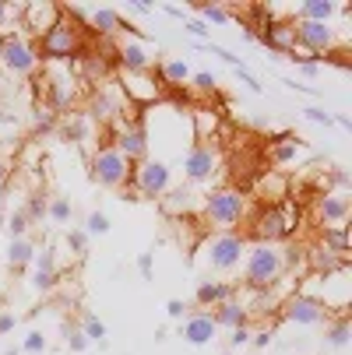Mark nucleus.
<instances>
[{
  "label": "nucleus",
  "instance_id": "nucleus-16",
  "mask_svg": "<svg viewBox=\"0 0 352 355\" xmlns=\"http://www.w3.org/2000/svg\"><path fill=\"white\" fill-rule=\"evenodd\" d=\"M110 148H117L127 162H141V159H148V137H144L141 120H134V123L117 120V123H113V144H110Z\"/></svg>",
  "mask_w": 352,
  "mask_h": 355
},
{
  "label": "nucleus",
  "instance_id": "nucleus-30",
  "mask_svg": "<svg viewBox=\"0 0 352 355\" xmlns=\"http://www.w3.org/2000/svg\"><path fill=\"white\" fill-rule=\"evenodd\" d=\"M321 246H324V250H331V253H338V257H345V253H349V246H352V239H349V229H345V225L324 229V232H321Z\"/></svg>",
  "mask_w": 352,
  "mask_h": 355
},
{
  "label": "nucleus",
  "instance_id": "nucleus-6",
  "mask_svg": "<svg viewBox=\"0 0 352 355\" xmlns=\"http://www.w3.org/2000/svg\"><path fill=\"white\" fill-rule=\"evenodd\" d=\"M246 253V236L243 232H215L205 239V250H201V257L212 271H236L240 261Z\"/></svg>",
  "mask_w": 352,
  "mask_h": 355
},
{
  "label": "nucleus",
  "instance_id": "nucleus-53",
  "mask_svg": "<svg viewBox=\"0 0 352 355\" xmlns=\"http://www.w3.org/2000/svg\"><path fill=\"white\" fill-rule=\"evenodd\" d=\"M229 345H233V348L250 345V327H236V331H233V338H229Z\"/></svg>",
  "mask_w": 352,
  "mask_h": 355
},
{
  "label": "nucleus",
  "instance_id": "nucleus-49",
  "mask_svg": "<svg viewBox=\"0 0 352 355\" xmlns=\"http://www.w3.org/2000/svg\"><path fill=\"white\" fill-rule=\"evenodd\" d=\"M233 74H236V78H240L250 92H261V81H258L254 74H250V67H246V64H236V67H233Z\"/></svg>",
  "mask_w": 352,
  "mask_h": 355
},
{
  "label": "nucleus",
  "instance_id": "nucleus-47",
  "mask_svg": "<svg viewBox=\"0 0 352 355\" xmlns=\"http://www.w3.org/2000/svg\"><path fill=\"white\" fill-rule=\"evenodd\" d=\"M303 116H307V120H314V123H321V127H335L331 113H328V110H321V106H303Z\"/></svg>",
  "mask_w": 352,
  "mask_h": 355
},
{
  "label": "nucleus",
  "instance_id": "nucleus-29",
  "mask_svg": "<svg viewBox=\"0 0 352 355\" xmlns=\"http://www.w3.org/2000/svg\"><path fill=\"white\" fill-rule=\"evenodd\" d=\"M258 197L268 200V205H282V197H285V180L275 176V173H271V176H261V180H258ZM268 205H265V208H268Z\"/></svg>",
  "mask_w": 352,
  "mask_h": 355
},
{
  "label": "nucleus",
  "instance_id": "nucleus-61",
  "mask_svg": "<svg viewBox=\"0 0 352 355\" xmlns=\"http://www.w3.org/2000/svg\"><path fill=\"white\" fill-rule=\"evenodd\" d=\"M226 355H233V352H226Z\"/></svg>",
  "mask_w": 352,
  "mask_h": 355
},
{
  "label": "nucleus",
  "instance_id": "nucleus-3",
  "mask_svg": "<svg viewBox=\"0 0 352 355\" xmlns=\"http://www.w3.org/2000/svg\"><path fill=\"white\" fill-rule=\"evenodd\" d=\"M39 64H42L39 46L22 28H11L0 35V71H8L15 78H32L39 71Z\"/></svg>",
  "mask_w": 352,
  "mask_h": 355
},
{
  "label": "nucleus",
  "instance_id": "nucleus-31",
  "mask_svg": "<svg viewBox=\"0 0 352 355\" xmlns=\"http://www.w3.org/2000/svg\"><path fill=\"white\" fill-rule=\"evenodd\" d=\"M194 120H197V123H190L194 141H208V134H215V130H219V113H215V110H197V113H194Z\"/></svg>",
  "mask_w": 352,
  "mask_h": 355
},
{
  "label": "nucleus",
  "instance_id": "nucleus-4",
  "mask_svg": "<svg viewBox=\"0 0 352 355\" xmlns=\"http://www.w3.org/2000/svg\"><path fill=\"white\" fill-rule=\"evenodd\" d=\"M39 46V57L49 60V64H60V60H74L81 57V46H85V35H81V25L71 21L67 15L49 28L42 39H35Z\"/></svg>",
  "mask_w": 352,
  "mask_h": 355
},
{
  "label": "nucleus",
  "instance_id": "nucleus-59",
  "mask_svg": "<svg viewBox=\"0 0 352 355\" xmlns=\"http://www.w3.org/2000/svg\"><path fill=\"white\" fill-rule=\"evenodd\" d=\"M0 183H8V162L0 159Z\"/></svg>",
  "mask_w": 352,
  "mask_h": 355
},
{
  "label": "nucleus",
  "instance_id": "nucleus-44",
  "mask_svg": "<svg viewBox=\"0 0 352 355\" xmlns=\"http://www.w3.org/2000/svg\"><path fill=\"white\" fill-rule=\"evenodd\" d=\"M137 275H141L144 282L156 278V257H152V250H144L141 257H137Z\"/></svg>",
  "mask_w": 352,
  "mask_h": 355
},
{
  "label": "nucleus",
  "instance_id": "nucleus-21",
  "mask_svg": "<svg viewBox=\"0 0 352 355\" xmlns=\"http://www.w3.org/2000/svg\"><path fill=\"white\" fill-rule=\"evenodd\" d=\"M57 278H60V271H57V253L53 250H35V257H32V288L35 292H53V285H57Z\"/></svg>",
  "mask_w": 352,
  "mask_h": 355
},
{
  "label": "nucleus",
  "instance_id": "nucleus-18",
  "mask_svg": "<svg viewBox=\"0 0 352 355\" xmlns=\"http://www.w3.org/2000/svg\"><path fill=\"white\" fill-rule=\"evenodd\" d=\"M258 42L268 46L271 53H292L296 49V32H292V21L285 18H265V28L258 32Z\"/></svg>",
  "mask_w": 352,
  "mask_h": 355
},
{
  "label": "nucleus",
  "instance_id": "nucleus-41",
  "mask_svg": "<svg viewBox=\"0 0 352 355\" xmlns=\"http://www.w3.org/2000/svg\"><path fill=\"white\" fill-rule=\"evenodd\" d=\"M64 338H67V348H71V352H85V348H88V338H85L81 327H74L71 320H64Z\"/></svg>",
  "mask_w": 352,
  "mask_h": 355
},
{
  "label": "nucleus",
  "instance_id": "nucleus-54",
  "mask_svg": "<svg viewBox=\"0 0 352 355\" xmlns=\"http://www.w3.org/2000/svg\"><path fill=\"white\" fill-rule=\"evenodd\" d=\"M299 74H303V78H317L321 74V67H317V60H299Z\"/></svg>",
  "mask_w": 352,
  "mask_h": 355
},
{
  "label": "nucleus",
  "instance_id": "nucleus-25",
  "mask_svg": "<svg viewBox=\"0 0 352 355\" xmlns=\"http://www.w3.org/2000/svg\"><path fill=\"white\" fill-rule=\"evenodd\" d=\"M208 313H212L215 327H229V331L246 327V320H250V310L243 306L240 299H226V302H219V306H212Z\"/></svg>",
  "mask_w": 352,
  "mask_h": 355
},
{
  "label": "nucleus",
  "instance_id": "nucleus-34",
  "mask_svg": "<svg viewBox=\"0 0 352 355\" xmlns=\"http://www.w3.org/2000/svg\"><path fill=\"white\" fill-rule=\"evenodd\" d=\"M110 229H113V222H110L106 211H88L85 215V236H106Z\"/></svg>",
  "mask_w": 352,
  "mask_h": 355
},
{
  "label": "nucleus",
  "instance_id": "nucleus-46",
  "mask_svg": "<svg viewBox=\"0 0 352 355\" xmlns=\"http://www.w3.org/2000/svg\"><path fill=\"white\" fill-rule=\"evenodd\" d=\"M25 215H28V222H42L46 218V197H32L25 205Z\"/></svg>",
  "mask_w": 352,
  "mask_h": 355
},
{
  "label": "nucleus",
  "instance_id": "nucleus-10",
  "mask_svg": "<svg viewBox=\"0 0 352 355\" xmlns=\"http://www.w3.org/2000/svg\"><path fill=\"white\" fill-rule=\"evenodd\" d=\"M219 173V148L212 141H194L183 155V176L190 187H201L208 183L212 176Z\"/></svg>",
  "mask_w": 352,
  "mask_h": 355
},
{
  "label": "nucleus",
  "instance_id": "nucleus-28",
  "mask_svg": "<svg viewBox=\"0 0 352 355\" xmlns=\"http://www.w3.org/2000/svg\"><path fill=\"white\" fill-rule=\"evenodd\" d=\"M349 338H352V324H349V317H331V320L324 324V345H331V348H345Z\"/></svg>",
  "mask_w": 352,
  "mask_h": 355
},
{
  "label": "nucleus",
  "instance_id": "nucleus-27",
  "mask_svg": "<svg viewBox=\"0 0 352 355\" xmlns=\"http://www.w3.org/2000/svg\"><path fill=\"white\" fill-rule=\"evenodd\" d=\"M35 239H11L8 243V264H11V271H25V268H32V257H35Z\"/></svg>",
  "mask_w": 352,
  "mask_h": 355
},
{
  "label": "nucleus",
  "instance_id": "nucleus-51",
  "mask_svg": "<svg viewBox=\"0 0 352 355\" xmlns=\"http://www.w3.org/2000/svg\"><path fill=\"white\" fill-rule=\"evenodd\" d=\"M166 313H169L173 320L187 317V302H183V299H169V302H166Z\"/></svg>",
  "mask_w": 352,
  "mask_h": 355
},
{
  "label": "nucleus",
  "instance_id": "nucleus-50",
  "mask_svg": "<svg viewBox=\"0 0 352 355\" xmlns=\"http://www.w3.org/2000/svg\"><path fill=\"white\" fill-rule=\"evenodd\" d=\"M127 15H152L156 11V4H152V0H127Z\"/></svg>",
  "mask_w": 352,
  "mask_h": 355
},
{
  "label": "nucleus",
  "instance_id": "nucleus-56",
  "mask_svg": "<svg viewBox=\"0 0 352 355\" xmlns=\"http://www.w3.org/2000/svg\"><path fill=\"white\" fill-rule=\"evenodd\" d=\"M183 25H187V28H190L194 35H208V25H205V21H194V18H187Z\"/></svg>",
  "mask_w": 352,
  "mask_h": 355
},
{
  "label": "nucleus",
  "instance_id": "nucleus-37",
  "mask_svg": "<svg viewBox=\"0 0 352 355\" xmlns=\"http://www.w3.org/2000/svg\"><path fill=\"white\" fill-rule=\"evenodd\" d=\"M28 225H32V222H28L25 208H15V211L8 215V236H11V239H25V236H28Z\"/></svg>",
  "mask_w": 352,
  "mask_h": 355
},
{
  "label": "nucleus",
  "instance_id": "nucleus-15",
  "mask_svg": "<svg viewBox=\"0 0 352 355\" xmlns=\"http://www.w3.org/2000/svg\"><path fill=\"white\" fill-rule=\"evenodd\" d=\"M282 205H285V200H282ZM282 205H271V208H261V211H258L254 225H250V236H254V243H275V239L289 236L292 215H289V208H282Z\"/></svg>",
  "mask_w": 352,
  "mask_h": 355
},
{
  "label": "nucleus",
  "instance_id": "nucleus-36",
  "mask_svg": "<svg viewBox=\"0 0 352 355\" xmlns=\"http://www.w3.org/2000/svg\"><path fill=\"white\" fill-rule=\"evenodd\" d=\"M190 197H194L190 187H187V190H176V193H166V205H162V208H166L169 215H180V211L187 215V211L194 208V205H190Z\"/></svg>",
  "mask_w": 352,
  "mask_h": 355
},
{
  "label": "nucleus",
  "instance_id": "nucleus-62",
  "mask_svg": "<svg viewBox=\"0 0 352 355\" xmlns=\"http://www.w3.org/2000/svg\"><path fill=\"white\" fill-rule=\"evenodd\" d=\"M0 299H4V295H0Z\"/></svg>",
  "mask_w": 352,
  "mask_h": 355
},
{
  "label": "nucleus",
  "instance_id": "nucleus-13",
  "mask_svg": "<svg viewBox=\"0 0 352 355\" xmlns=\"http://www.w3.org/2000/svg\"><path fill=\"white\" fill-rule=\"evenodd\" d=\"M278 317H282L285 324H296V327H317V324H328V320H331V317L317 306V302H314L310 295H303V292L285 295Z\"/></svg>",
  "mask_w": 352,
  "mask_h": 355
},
{
  "label": "nucleus",
  "instance_id": "nucleus-20",
  "mask_svg": "<svg viewBox=\"0 0 352 355\" xmlns=\"http://www.w3.org/2000/svg\"><path fill=\"white\" fill-rule=\"evenodd\" d=\"M215 320H212V313L208 310H197V313H190L187 320H183V327H180V338L187 341V345H194V348H201V345H212L215 341Z\"/></svg>",
  "mask_w": 352,
  "mask_h": 355
},
{
  "label": "nucleus",
  "instance_id": "nucleus-33",
  "mask_svg": "<svg viewBox=\"0 0 352 355\" xmlns=\"http://www.w3.org/2000/svg\"><path fill=\"white\" fill-rule=\"evenodd\" d=\"M32 127H35L39 134H49V130L57 127V110L46 106V103H39V106L32 110Z\"/></svg>",
  "mask_w": 352,
  "mask_h": 355
},
{
  "label": "nucleus",
  "instance_id": "nucleus-38",
  "mask_svg": "<svg viewBox=\"0 0 352 355\" xmlns=\"http://www.w3.org/2000/svg\"><path fill=\"white\" fill-rule=\"evenodd\" d=\"M197 11H201V18H205V25H229L233 21V15L222 4H197Z\"/></svg>",
  "mask_w": 352,
  "mask_h": 355
},
{
  "label": "nucleus",
  "instance_id": "nucleus-2",
  "mask_svg": "<svg viewBox=\"0 0 352 355\" xmlns=\"http://www.w3.org/2000/svg\"><path fill=\"white\" fill-rule=\"evenodd\" d=\"M246 211H250V200L236 187H219L201 200V215H205V222L215 225V229H236L246 218Z\"/></svg>",
  "mask_w": 352,
  "mask_h": 355
},
{
  "label": "nucleus",
  "instance_id": "nucleus-9",
  "mask_svg": "<svg viewBox=\"0 0 352 355\" xmlns=\"http://www.w3.org/2000/svg\"><path fill=\"white\" fill-rule=\"evenodd\" d=\"M131 169H134V162H127L117 148H99V151H92V159H88V173H92V180L99 183V187H124L127 180H131Z\"/></svg>",
  "mask_w": 352,
  "mask_h": 355
},
{
  "label": "nucleus",
  "instance_id": "nucleus-60",
  "mask_svg": "<svg viewBox=\"0 0 352 355\" xmlns=\"http://www.w3.org/2000/svg\"><path fill=\"white\" fill-rule=\"evenodd\" d=\"M4 355H22V348H8V352H4Z\"/></svg>",
  "mask_w": 352,
  "mask_h": 355
},
{
  "label": "nucleus",
  "instance_id": "nucleus-57",
  "mask_svg": "<svg viewBox=\"0 0 352 355\" xmlns=\"http://www.w3.org/2000/svg\"><path fill=\"white\" fill-rule=\"evenodd\" d=\"M331 120H335L342 130H349V134H352V120H349V113H331Z\"/></svg>",
  "mask_w": 352,
  "mask_h": 355
},
{
  "label": "nucleus",
  "instance_id": "nucleus-42",
  "mask_svg": "<svg viewBox=\"0 0 352 355\" xmlns=\"http://www.w3.org/2000/svg\"><path fill=\"white\" fill-rule=\"evenodd\" d=\"M64 243H67L71 253H78V257H85V253H88V236H85V229H71V232L64 236Z\"/></svg>",
  "mask_w": 352,
  "mask_h": 355
},
{
  "label": "nucleus",
  "instance_id": "nucleus-24",
  "mask_svg": "<svg viewBox=\"0 0 352 355\" xmlns=\"http://www.w3.org/2000/svg\"><path fill=\"white\" fill-rule=\"evenodd\" d=\"M152 74H156V81H159L162 88H180V85L194 74V67H190L183 57H166V60H159V64L152 67Z\"/></svg>",
  "mask_w": 352,
  "mask_h": 355
},
{
  "label": "nucleus",
  "instance_id": "nucleus-52",
  "mask_svg": "<svg viewBox=\"0 0 352 355\" xmlns=\"http://www.w3.org/2000/svg\"><path fill=\"white\" fill-rule=\"evenodd\" d=\"M271 338H275V331L268 327V331H258V334H250V345H254V348H268V345H271Z\"/></svg>",
  "mask_w": 352,
  "mask_h": 355
},
{
  "label": "nucleus",
  "instance_id": "nucleus-40",
  "mask_svg": "<svg viewBox=\"0 0 352 355\" xmlns=\"http://www.w3.org/2000/svg\"><path fill=\"white\" fill-rule=\"evenodd\" d=\"M11 18L22 21V4H8V0H0V35L11 32Z\"/></svg>",
  "mask_w": 352,
  "mask_h": 355
},
{
  "label": "nucleus",
  "instance_id": "nucleus-48",
  "mask_svg": "<svg viewBox=\"0 0 352 355\" xmlns=\"http://www.w3.org/2000/svg\"><path fill=\"white\" fill-rule=\"evenodd\" d=\"M194 78V85L201 88V92H215L219 88V78L212 74V71H197V74H190Z\"/></svg>",
  "mask_w": 352,
  "mask_h": 355
},
{
  "label": "nucleus",
  "instance_id": "nucleus-1",
  "mask_svg": "<svg viewBox=\"0 0 352 355\" xmlns=\"http://www.w3.org/2000/svg\"><path fill=\"white\" fill-rule=\"evenodd\" d=\"M285 268H289V253L278 243H254L243 253V282L258 292L278 285Z\"/></svg>",
  "mask_w": 352,
  "mask_h": 355
},
{
  "label": "nucleus",
  "instance_id": "nucleus-55",
  "mask_svg": "<svg viewBox=\"0 0 352 355\" xmlns=\"http://www.w3.org/2000/svg\"><path fill=\"white\" fill-rule=\"evenodd\" d=\"M15 324H18V317H15V313H0V338L11 334V331H15Z\"/></svg>",
  "mask_w": 352,
  "mask_h": 355
},
{
  "label": "nucleus",
  "instance_id": "nucleus-7",
  "mask_svg": "<svg viewBox=\"0 0 352 355\" xmlns=\"http://www.w3.org/2000/svg\"><path fill=\"white\" fill-rule=\"evenodd\" d=\"M81 81L71 71V64H46V78H42V92H46V106H53L57 113H64L67 106L78 103Z\"/></svg>",
  "mask_w": 352,
  "mask_h": 355
},
{
  "label": "nucleus",
  "instance_id": "nucleus-39",
  "mask_svg": "<svg viewBox=\"0 0 352 355\" xmlns=\"http://www.w3.org/2000/svg\"><path fill=\"white\" fill-rule=\"evenodd\" d=\"M81 334H85L88 341H106V324L99 320L95 313H85V317H81Z\"/></svg>",
  "mask_w": 352,
  "mask_h": 355
},
{
  "label": "nucleus",
  "instance_id": "nucleus-26",
  "mask_svg": "<svg viewBox=\"0 0 352 355\" xmlns=\"http://www.w3.org/2000/svg\"><path fill=\"white\" fill-rule=\"evenodd\" d=\"M236 288H240V285H229V282H215V278H208V282H201V285H197L194 299H197L205 310H212V306H219V302H226V299H236Z\"/></svg>",
  "mask_w": 352,
  "mask_h": 355
},
{
  "label": "nucleus",
  "instance_id": "nucleus-58",
  "mask_svg": "<svg viewBox=\"0 0 352 355\" xmlns=\"http://www.w3.org/2000/svg\"><path fill=\"white\" fill-rule=\"evenodd\" d=\"M162 11H166L169 18H176V21H187V15H183V11H180L176 4H162Z\"/></svg>",
  "mask_w": 352,
  "mask_h": 355
},
{
  "label": "nucleus",
  "instance_id": "nucleus-23",
  "mask_svg": "<svg viewBox=\"0 0 352 355\" xmlns=\"http://www.w3.org/2000/svg\"><path fill=\"white\" fill-rule=\"evenodd\" d=\"M85 21L92 25V32H99L103 39H117L120 28H124V15H120L117 8H106V4L92 8V11L85 15Z\"/></svg>",
  "mask_w": 352,
  "mask_h": 355
},
{
  "label": "nucleus",
  "instance_id": "nucleus-17",
  "mask_svg": "<svg viewBox=\"0 0 352 355\" xmlns=\"http://www.w3.org/2000/svg\"><path fill=\"white\" fill-rule=\"evenodd\" d=\"M124 106H127V98H124V92L120 88H99L92 98H88V120L95 123H117L120 120V113H124Z\"/></svg>",
  "mask_w": 352,
  "mask_h": 355
},
{
  "label": "nucleus",
  "instance_id": "nucleus-22",
  "mask_svg": "<svg viewBox=\"0 0 352 355\" xmlns=\"http://www.w3.org/2000/svg\"><path fill=\"white\" fill-rule=\"evenodd\" d=\"M292 15L296 21H328L335 15H349V4H338V0H299V4H292Z\"/></svg>",
  "mask_w": 352,
  "mask_h": 355
},
{
  "label": "nucleus",
  "instance_id": "nucleus-19",
  "mask_svg": "<svg viewBox=\"0 0 352 355\" xmlns=\"http://www.w3.org/2000/svg\"><path fill=\"white\" fill-rule=\"evenodd\" d=\"M349 211H352L349 193H324V197H317V205H314V215H317V222L324 229L345 225L349 222Z\"/></svg>",
  "mask_w": 352,
  "mask_h": 355
},
{
  "label": "nucleus",
  "instance_id": "nucleus-45",
  "mask_svg": "<svg viewBox=\"0 0 352 355\" xmlns=\"http://www.w3.org/2000/svg\"><path fill=\"white\" fill-rule=\"evenodd\" d=\"M282 85L292 88V92H299V95H310V98H321V95H324V92H317L314 85H303V81H296V78H289V74H282Z\"/></svg>",
  "mask_w": 352,
  "mask_h": 355
},
{
  "label": "nucleus",
  "instance_id": "nucleus-8",
  "mask_svg": "<svg viewBox=\"0 0 352 355\" xmlns=\"http://www.w3.org/2000/svg\"><path fill=\"white\" fill-rule=\"evenodd\" d=\"M120 32L134 35V39H120V42H117V60H120V71L148 74V71L156 67V49H159V46H152V39L141 35L137 28H131V25H127V18H124V28H120Z\"/></svg>",
  "mask_w": 352,
  "mask_h": 355
},
{
  "label": "nucleus",
  "instance_id": "nucleus-11",
  "mask_svg": "<svg viewBox=\"0 0 352 355\" xmlns=\"http://www.w3.org/2000/svg\"><path fill=\"white\" fill-rule=\"evenodd\" d=\"M292 32H296V46H303L307 53H314L317 60L331 57L338 39H342L335 32V25H328V21H292Z\"/></svg>",
  "mask_w": 352,
  "mask_h": 355
},
{
  "label": "nucleus",
  "instance_id": "nucleus-35",
  "mask_svg": "<svg viewBox=\"0 0 352 355\" xmlns=\"http://www.w3.org/2000/svg\"><path fill=\"white\" fill-rule=\"evenodd\" d=\"M74 215V205L64 197H53V200H46V218H53V222H71Z\"/></svg>",
  "mask_w": 352,
  "mask_h": 355
},
{
  "label": "nucleus",
  "instance_id": "nucleus-12",
  "mask_svg": "<svg viewBox=\"0 0 352 355\" xmlns=\"http://www.w3.org/2000/svg\"><path fill=\"white\" fill-rule=\"evenodd\" d=\"M60 18H64V4H57V0H32V4H22V32L28 39H42Z\"/></svg>",
  "mask_w": 352,
  "mask_h": 355
},
{
  "label": "nucleus",
  "instance_id": "nucleus-5",
  "mask_svg": "<svg viewBox=\"0 0 352 355\" xmlns=\"http://www.w3.org/2000/svg\"><path fill=\"white\" fill-rule=\"evenodd\" d=\"M127 183L137 190V197H166L173 190V166L166 159H152V155H148V159L134 162Z\"/></svg>",
  "mask_w": 352,
  "mask_h": 355
},
{
  "label": "nucleus",
  "instance_id": "nucleus-14",
  "mask_svg": "<svg viewBox=\"0 0 352 355\" xmlns=\"http://www.w3.org/2000/svg\"><path fill=\"white\" fill-rule=\"evenodd\" d=\"M120 88H124V98L127 103H137V106H156L159 98L166 95V88L156 81V74H134V71H120Z\"/></svg>",
  "mask_w": 352,
  "mask_h": 355
},
{
  "label": "nucleus",
  "instance_id": "nucleus-43",
  "mask_svg": "<svg viewBox=\"0 0 352 355\" xmlns=\"http://www.w3.org/2000/svg\"><path fill=\"white\" fill-rule=\"evenodd\" d=\"M22 352H25V355H42V352H46V334H42V331H28Z\"/></svg>",
  "mask_w": 352,
  "mask_h": 355
},
{
  "label": "nucleus",
  "instance_id": "nucleus-32",
  "mask_svg": "<svg viewBox=\"0 0 352 355\" xmlns=\"http://www.w3.org/2000/svg\"><path fill=\"white\" fill-rule=\"evenodd\" d=\"M60 130H64V137H71V141H85L88 130H92V120L81 116V113H71V116H64Z\"/></svg>",
  "mask_w": 352,
  "mask_h": 355
}]
</instances>
